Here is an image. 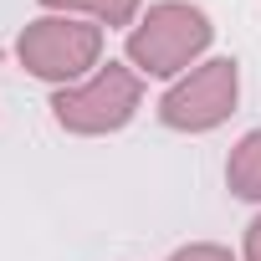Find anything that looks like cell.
<instances>
[{"mask_svg":"<svg viewBox=\"0 0 261 261\" xmlns=\"http://www.w3.org/2000/svg\"><path fill=\"white\" fill-rule=\"evenodd\" d=\"M215 41V21L190 6V0H159L149 6L134 26H128V41H123V62L134 67L139 77H185L190 67L205 62Z\"/></svg>","mask_w":261,"mask_h":261,"instance_id":"obj_1","label":"cell"},{"mask_svg":"<svg viewBox=\"0 0 261 261\" xmlns=\"http://www.w3.org/2000/svg\"><path fill=\"white\" fill-rule=\"evenodd\" d=\"M102 46H108V31L82 16H36L16 36V62L36 82L72 87L102 67Z\"/></svg>","mask_w":261,"mask_h":261,"instance_id":"obj_2","label":"cell"},{"mask_svg":"<svg viewBox=\"0 0 261 261\" xmlns=\"http://www.w3.org/2000/svg\"><path fill=\"white\" fill-rule=\"evenodd\" d=\"M139 108H144V77L128 62H102L92 77H82L72 87H57V97H51L57 128H67L77 139L118 134V128L134 123Z\"/></svg>","mask_w":261,"mask_h":261,"instance_id":"obj_3","label":"cell"},{"mask_svg":"<svg viewBox=\"0 0 261 261\" xmlns=\"http://www.w3.org/2000/svg\"><path fill=\"white\" fill-rule=\"evenodd\" d=\"M241 102V62L236 57H205L185 77L169 82L159 97V123L174 134H210L220 128Z\"/></svg>","mask_w":261,"mask_h":261,"instance_id":"obj_4","label":"cell"},{"mask_svg":"<svg viewBox=\"0 0 261 261\" xmlns=\"http://www.w3.org/2000/svg\"><path fill=\"white\" fill-rule=\"evenodd\" d=\"M41 11L46 16H82L102 31H128L139 16H144V0H41Z\"/></svg>","mask_w":261,"mask_h":261,"instance_id":"obj_5","label":"cell"},{"mask_svg":"<svg viewBox=\"0 0 261 261\" xmlns=\"http://www.w3.org/2000/svg\"><path fill=\"white\" fill-rule=\"evenodd\" d=\"M225 190L246 205H261V128L241 134V144L225 159Z\"/></svg>","mask_w":261,"mask_h":261,"instance_id":"obj_6","label":"cell"},{"mask_svg":"<svg viewBox=\"0 0 261 261\" xmlns=\"http://www.w3.org/2000/svg\"><path fill=\"white\" fill-rule=\"evenodd\" d=\"M169 261H236V256H230V246H215V241H190V246H179Z\"/></svg>","mask_w":261,"mask_h":261,"instance_id":"obj_7","label":"cell"},{"mask_svg":"<svg viewBox=\"0 0 261 261\" xmlns=\"http://www.w3.org/2000/svg\"><path fill=\"white\" fill-rule=\"evenodd\" d=\"M241 261H261V215L246 225V241H241Z\"/></svg>","mask_w":261,"mask_h":261,"instance_id":"obj_8","label":"cell"}]
</instances>
